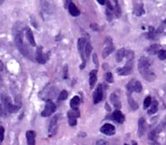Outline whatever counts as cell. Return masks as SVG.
<instances>
[{
	"label": "cell",
	"instance_id": "obj_1",
	"mask_svg": "<svg viewBox=\"0 0 166 145\" xmlns=\"http://www.w3.org/2000/svg\"><path fill=\"white\" fill-rule=\"evenodd\" d=\"M150 62L148 58L141 57L139 59V65H138L139 71L145 80L148 81V82H152V81L155 80L156 75L150 69Z\"/></svg>",
	"mask_w": 166,
	"mask_h": 145
},
{
	"label": "cell",
	"instance_id": "obj_2",
	"mask_svg": "<svg viewBox=\"0 0 166 145\" xmlns=\"http://www.w3.org/2000/svg\"><path fill=\"white\" fill-rule=\"evenodd\" d=\"M126 89H127V94H132V92L133 91L139 93L142 90L141 83L139 81H135L134 79H133L128 83Z\"/></svg>",
	"mask_w": 166,
	"mask_h": 145
},
{
	"label": "cell",
	"instance_id": "obj_3",
	"mask_svg": "<svg viewBox=\"0 0 166 145\" xmlns=\"http://www.w3.org/2000/svg\"><path fill=\"white\" fill-rule=\"evenodd\" d=\"M56 110V104L52 101L48 100L47 103H46V105H45V108L42 110L41 115L43 117H48V116H50L53 113H55Z\"/></svg>",
	"mask_w": 166,
	"mask_h": 145
},
{
	"label": "cell",
	"instance_id": "obj_4",
	"mask_svg": "<svg viewBox=\"0 0 166 145\" xmlns=\"http://www.w3.org/2000/svg\"><path fill=\"white\" fill-rule=\"evenodd\" d=\"M86 44H87V42L84 38H79L78 39V43H77L78 50H79V53H80L81 57H82L83 61V65L81 66L82 69H83L85 65H86V58H85V46H86Z\"/></svg>",
	"mask_w": 166,
	"mask_h": 145
},
{
	"label": "cell",
	"instance_id": "obj_5",
	"mask_svg": "<svg viewBox=\"0 0 166 145\" xmlns=\"http://www.w3.org/2000/svg\"><path fill=\"white\" fill-rule=\"evenodd\" d=\"M58 129V116L52 117L49 126V137H54Z\"/></svg>",
	"mask_w": 166,
	"mask_h": 145
},
{
	"label": "cell",
	"instance_id": "obj_6",
	"mask_svg": "<svg viewBox=\"0 0 166 145\" xmlns=\"http://www.w3.org/2000/svg\"><path fill=\"white\" fill-rule=\"evenodd\" d=\"M133 71V61H127L126 65L122 68H119L117 70V73L119 76H127Z\"/></svg>",
	"mask_w": 166,
	"mask_h": 145
},
{
	"label": "cell",
	"instance_id": "obj_7",
	"mask_svg": "<svg viewBox=\"0 0 166 145\" xmlns=\"http://www.w3.org/2000/svg\"><path fill=\"white\" fill-rule=\"evenodd\" d=\"M3 102H4V104L5 105V107H6V109L8 110V111L10 113L17 112V110H19V108H20V106H16V105L12 104L10 97H6V96H4V97H3Z\"/></svg>",
	"mask_w": 166,
	"mask_h": 145
},
{
	"label": "cell",
	"instance_id": "obj_8",
	"mask_svg": "<svg viewBox=\"0 0 166 145\" xmlns=\"http://www.w3.org/2000/svg\"><path fill=\"white\" fill-rule=\"evenodd\" d=\"M93 104H99L100 101L103 98V89H102V85H99L96 89L94 90L93 94Z\"/></svg>",
	"mask_w": 166,
	"mask_h": 145
},
{
	"label": "cell",
	"instance_id": "obj_9",
	"mask_svg": "<svg viewBox=\"0 0 166 145\" xmlns=\"http://www.w3.org/2000/svg\"><path fill=\"white\" fill-rule=\"evenodd\" d=\"M100 132L107 136H113V134H115V127L113 124L106 123L100 128Z\"/></svg>",
	"mask_w": 166,
	"mask_h": 145
},
{
	"label": "cell",
	"instance_id": "obj_10",
	"mask_svg": "<svg viewBox=\"0 0 166 145\" xmlns=\"http://www.w3.org/2000/svg\"><path fill=\"white\" fill-rule=\"evenodd\" d=\"M107 44V45L105 47V49L103 50V52H102V56H103V58H106L107 56H108L113 51V42H112V39L110 38H107V42H106Z\"/></svg>",
	"mask_w": 166,
	"mask_h": 145
},
{
	"label": "cell",
	"instance_id": "obj_11",
	"mask_svg": "<svg viewBox=\"0 0 166 145\" xmlns=\"http://www.w3.org/2000/svg\"><path fill=\"white\" fill-rule=\"evenodd\" d=\"M145 128H146V123H145V118L144 117L139 118V123H138V135H139V137H141L145 134Z\"/></svg>",
	"mask_w": 166,
	"mask_h": 145
},
{
	"label": "cell",
	"instance_id": "obj_12",
	"mask_svg": "<svg viewBox=\"0 0 166 145\" xmlns=\"http://www.w3.org/2000/svg\"><path fill=\"white\" fill-rule=\"evenodd\" d=\"M36 61L39 64H44L46 63V58H45V55L42 51V47L39 46L37 50H36Z\"/></svg>",
	"mask_w": 166,
	"mask_h": 145
},
{
	"label": "cell",
	"instance_id": "obj_13",
	"mask_svg": "<svg viewBox=\"0 0 166 145\" xmlns=\"http://www.w3.org/2000/svg\"><path fill=\"white\" fill-rule=\"evenodd\" d=\"M26 138L28 145H35L36 142V133L33 130H28L26 132Z\"/></svg>",
	"mask_w": 166,
	"mask_h": 145
},
{
	"label": "cell",
	"instance_id": "obj_14",
	"mask_svg": "<svg viewBox=\"0 0 166 145\" xmlns=\"http://www.w3.org/2000/svg\"><path fill=\"white\" fill-rule=\"evenodd\" d=\"M113 119L119 123H122L124 121V116L120 110H114V112L113 113Z\"/></svg>",
	"mask_w": 166,
	"mask_h": 145
},
{
	"label": "cell",
	"instance_id": "obj_15",
	"mask_svg": "<svg viewBox=\"0 0 166 145\" xmlns=\"http://www.w3.org/2000/svg\"><path fill=\"white\" fill-rule=\"evenodd\" d=\"M110 101H111V103L113 104V105L116 108L117 110H119L121 108V103L119 101V98L116 96V94H114V93L111 94Z\"/></svg>",
	"mask_w": 166,
	"mask_h": 145
},
{
	"label": "cell",
	"instance_id": "obj_16",
	"mask_svg": "<svg viewBox=\"0 0 166 145\" xmlns=\"http://www.w3.org/2000/svg\"><path fill=\"white\" fill-rule=\"evenodd\" d=\"M96 81H97V70H93L89 74V84L91 89H93Z\"/></svg>",
	"mask_w": 166,
	"mask_h": 145
},
{
	"label": "cell",
	"instance_id": "obj_17",
	"mask_svg": "<svg viewBox=\"0 0 166 145\" xmlns=\"http://www.w3.org/2000/svg\"><path fill=\"white\" fill-rule=\"evenodd\" d=\"M25 35H26V38H27V40L29 41V43H30L32 46H36V41H35V38H34L33 33H32L31 30H30V28H27V29H26Z\"/></svg>",
	"mask_w": 166,
	"mask_h": 145
},
{
	"label": "cell",
	"instance_id": "obj_18",
	"mask_svg": "<svg viewBox=\"0 0 166 145\" xmlns=\"http://www.w3.org/2000/svg\"><path fill=\"white\" fill-rule=\"evenodd\" d=\"M133 12L136 16L140 17L145 14V9H144V5L143 4H138L134 6V10Z\"/></svg>",
	"mask_w": 166,
	"mask_h": 145
},
{
	"label": "cell",
	"instance_id": "obj_19",
	"mask_svg": "<svg viewBox=\"0 0 166 145\" xmlns=\"http://www.w3.org/2000/svg\"><path fill=\"white\" fill-rule=\"evenodd\" d=\"M67 8H68V11H69V13H70L72 16L77 17L81 14V12H80L79 9L77 8V6L75 5V4H73V3H72V4H70V5H69V6H68Z\"/></svg>",
	"mask_w": 166,
	"mask_h": 145
},
{
	"label": "cell",
	"instance_id": "obj_20",
	"mask_svg": "<svg viewBox=\"0 0 166 145\" xmlns=\"http://www.w3.org/2000/svg\"><path fill=\"white\" fill-rule=\"evenodd\" d=\"M127 95H128V104H129L130 108L133 110H137L139 109V104L136 103V101L133 98L132 94H127Z\"/></svg>",
	"mask_w": 166,
	"mask_h": 145
},
{
	"label": "cell",
	"instance_id": "obj_21",
	"mask_svg": "<svg viewBox=\"0 0 166 145\" xmlns=\"http://www.w3.org/2000/svg\"><path fill=\"white\" fill-rule=\"evenodd\" d=\"M159 50H160V45L156 44L150 45L148 48V50H147V51H148V53L150 55H156V54H158Z\"/></svg>",
	"mask_w": 166,
	"mask_h": 145
},
{
	"label": "cell",
	"instance_id": "obj_22",
	"mask_svg": "<svg viewBox=\"0 0 166 145\" xmlns=\"http://www.w3.org/2000/svg\"><path fill=\"white\" fill-rule=\"evenodd\" d=\"M150 109L148 110V114H149V115H153V114H155V113L158 111V101L154 100L153 102H151V104H150Z\"/></svg>",
	"mask_w": 166,
	"mask_h": 145
},
{
	"label": "cell",
	"instance_id": "obj_23",
	"mask_svg": "<svg viewBox=\"0 0 166 145\" xmlns=\"http://www.w3.org/2000/svg\"><path fill=\"white\" fill-rule=\"evenodd\" d=\"M79 105H80V97L78 96H75V97H74L71 99L70 106H71L72 109H78Z\"/></svg>",
	"mask_w": 166,
	"mask_h": 145
},
{
	"label": "cell",
	"instance_id": "obj_24",
	"mask_svg": "<svg viewBox=\"0 0 166 145\" xmlns=\"http://www.w3.org/2000/svg\"><path fill=\"white\" fill-rule=\"evenodd\" d=\"M124 54H125V50H124V48L120 49V50H119L117 51L116 60L118 63H120V62L123 60V58L124 57Z\"/></svg>",
	"mask_w": 166,
	"mask_h": 145
},
{
	"label": "cell",
	"instance_id": "obj_25",
	"mask_svg": "<svg viewBox=\"0 0 166 145\" xmlns=\"http://www.w3.org/2000/svg\"><path fill=\"white\" fill-rule=\"evenodd\" d=\"M92 50H93V47H92L91 44L90 43H87L86 46H85V57H87V58L89 57V56L91 55Z\"/></svg>",
	"mask_w": 166,
	"mask_h": 145
},
{
	"label": "cell",
	"instance_id": "obj_26",
	"mask_svg": "<svg viewBox=\"0 0 166 145\" xmlns=\"http://www.w3.org/2000/svg\"><path fill=\"white\" fill-rule=\"evenodd\" d=\"M124 56L127 58V61H133L134 57V52L133 50H125Z\"/></svg>",
	"mask_w": 166,
	"mask_h": 145
},
{
	"label": "cell",
	"instance_id": "obj_27",
	"mask_svg": "<svg viewBox=\"0 0 166 145\" xmlns=\"http://www.w3.org/2000/svg\"><path fill=\"white\" fill-rule=\"evenodd\" d=\"M67 115H70V116H74V117H75V118H77V117H80V116H81L80 111H79V110H78V109H73L72 110H70L69 112L67 113Z\"/></svg>",
	"mask_w": 166,
	"mask_h": 145
},
{
	"label": "cell",
	"instance_id": "obj_28",
	"mask_svg": "<svg viewBox=\"0 0 166 145\" xmlns=\"http://www.w3.org/2000/svg\"><path fill=\"white\" fill-rule=\"evenodd\" d=\"M158 56L160 60H165V59H166L165 50H159L158 52Z\"/></svg>",
	"mask_w": 166,
	"mask_h": 145
},
{
	"label": "cell",
	"instance_id": "obj_29",
	"mask_svg": "<svg viewBox=\"0 0 166 145\" xmlns=\"http://www.w3.org/2000/svg\"><path fill=\"white\" fill-rule=\"evenodd\" d=\"M67 116H68V123H69V125L70 126H75L76 123H77V120H76L77 118H75V117L70 116V115H67Z\"/></svg>",
	"mask_w": 166,
	"mask_h": 145
},
{
	"label": "cell",
	"instance_id": "obj_30",
	"mask_svg": "<svg viewBox=\"0 0 166 145\" xmlns=\"http://www.w3.org/2000/svg\"><path fill=\"white\" fill-rule=\"evenodd\" d=\"M67 97V92L66 90H62L59 94L58 101H64V100H66Z\"/></svg>",
	"mask_w": 166,
	"mask_h": 145
},
{
	"label": "cell",
	"instance_id": "obj_31",
	"mask_svg": "<svg viewBox=\"0 0 166 145\" xmlns=\"http://www.w3.org/2000/svg\"><path fill=\"white\" fill-rule=\"evenodd\" d=\"M156 36V32L154 30V28L152 26H150L149 28V33H148V38L150 39H153Z\"/></svg>",
	"mask_w": 166,
	"mask_h": 145
},
{
	"label": "cell",
	"instance_id": "obj_32",
	"mask_svg": "<svg viewBox=\"0 0 166 145\" xmlns=\"http://www.w3.org/2000/svg\"><path fill=\"white\" fill-rule=\"evenodd\" d=\"M105 78H106V81H107V83H112L113 82V74H112L111 72L106 73V75H105Z\"/></svg>",
	"mask_w": 166,
	"mask_h": 145
},
{
	"label": "cell",
	"instance_id": "obj_33",
	"mask_svg": "<svg viewBox=\"0 0 166 145\" xmlns=\"http://www.w3.org/2000/svg\"><path fill=\"white\" fill-rule=\"evenodd\" d=\"M151 104V97H145V101H144V109H147Z\"/></svg>",
	"mask_w": 166,
	"mask_h": 145
},
{
	"label": "cell",
	"instance_id": "obj_34",
	"mask_svg": "<svg viewBox=\"0 0 166 145\" xmlns=\"http://www.w3.org/2000/svg\"><path fill=\"white\" fill-rule=\"evenodd\" d=\"M4 137V129L3 127H0V143L3 142Z\"/></svg>",
	"mask_w": 166,
	"mask_h": 145
},
{
	"label": "cell",
	"instance_id": "obj_35",
	"mask_svg": "<svg viewBox=\"0 0 166 145\" xmlns=\"http://www.w3.org/2000/svg\"><path fill=\"white\" fill-rule=\"evenodd\" d=\"M93 63H94V65H96L97 67L99 66V60H98V57H97V55L94 53L93 54Z\"/></svg>",
	"mask_w": 166,
	"mask_h": 145
},
{
	"label": "cell",
	"instance_id": "obj_36",
	"mask_svg": "<svg viewBox=\"0 0 166 145\" xmlns=\"http://www.w3.org/2000/svg\"><path fill=\"white\" fill-rule=\"evenodd\" d=\"M63 77L64 79H67L68 77V73H67V65L64 66V70H63Z\"/></svg>",
	"mask_w": 166,
	"mask_h": 145
},
{
	"label": "cell",
	"instance_id": "obj_37",
	"mask_svg": "<svg viewBox=\"0 0 166 145\" xmlns=\"http://www.w3.org/2000/svg\"><path fill=\"white\" fill-rule=\"evenodd\" d=\"M96 145H108V143L104 140H99V141H97Z\"/></svg>",
	"mask_w": 166,
	"mask_h": 145
},
{
	"label": "cell",
	"instance_id": "obj_38",
	"mask_svg": "<svg viewBox=\"0 0 166 145\" xmlns=\"http://www.w3.org/2000/svg\"><path fill=\"white\" fill-rule=\"evenodd\" d=\"M72 1H73V0H66V2H65V7H66V8H67V7L69 6L70 4H72Z\"/></svg>",
	"mask_w": 166,
	"mask_h": 145
},
{
	"label": "cell",
	"instance_id": "obj_39",
	"mask_svg": "<svg viewBox=\"0 0 166 145\" xmlns=\"http://www.w3.org/2000/svg\"><path fill=\"white\" fill-rule=\"evenodd\" d=\"M161 125L163 126V128H164V129H165L166 128V116H165V119H164L163 122H161Z\"/></svg>",
	"mask_w": 166,
	"mask_h": 145
},
{
	"label": "cell",
	"instance_id": "obj_40",
	"mask_svg": "<svg viewBox=\"0 0 166 145\" xmlns=\"http://www.w3.org/2000/svg\"><path fill=\"white\" fill-rule=\"evenodd\" d=\"M150 145H160L155 140H150Z\"/></svg>",
	"mask_w": 166,
	"mask_h": 145
},
{
	"label": "cell",
	"instance_id": "obj_41",
	"mask_svg": "<svg viewBox=\"0 0 166 145\" xmlns=\"http://www.w3.org/2000/svg\"><path fill=\"white\" fill-rule=\"evenodd\" d=\"M99 4H100V5H105V3H106V1L105 0H96Z\"/></svg>",
	"mask_w": 166,
	"mask_h": 145
},
{
	"label": "cell",
	"instance_id": "obj_42",
	"mask_svg": "<svg viewBox=\"0 0 166 145\" xmlns=\"http://www.w3.org/2000/svg\"><path fill=\"white\" fill-rule=\"evenodd\" d=\"M3 69V64L1 63V61H0V70H2Z\"/></svg>",
	"mask_w": 166,
	"mask_h": 145
},
{
	"label": "cell",
	"instance_id": "obj_43",
	"mask_svg": "<svg viewBox=\"0 0 166 145\" xmlns=\"http://www.w3.org/2000/svg\"><path fill=\"white\" fill-rule=\"evenodd\" d=\"M113 1H114V3L116 4V6L117 5H119V4H118V0H113Z\"/></svg>",
	"mask_w": 166,
	"mask_h": 145
},
{
	"label": "cell",
	"instance_id": "obj_44",
	"mask_svg": "<svg viewBox=\"0 0 166 145\" xmlns=\"http://www.w3.org/2000/svg\"><path fill=\"white\" fill-rule=\"evenodd\" d=\"M133 145H138V143H137L136 142H134V141H133Z\"/></svg>",
	"mask_w": 166,
	"mask_h": 145
},
{
	"label": "cell",
	"instance_id": "obj_45",
	"mask_svg": "<svg viewBox=\"0 0 166 145\" xmlns=\"http://www.w3.org/2000/svg\"><path fill=\"white\" fill-rule=\"evenodd\" d=\"M4 3V0H0V5Z\"/></svg>",
	"mask_w": 166,
	"mask_h": 145
},
{
	"label": "cell",
	"instance_id": "obj_46",
	"mask_svg": "<svg viewBox=\"0 0 166 145\" xmlns=\"http://www.w3.org/2000/svg\"><path fill=\"white\" fill-rule=\"evenodd\" d=\"M165 24H166V19H165Z\"/></svg>",
	"mask_w": 166,
	"mask_h": 145
},
{
	"label": "cell",
	"instance_id": "obj_47",
	"mask_svg": "<svg viewBox=\"0 0 166 145\" xmlns=\"http://www.w3.org/2000/svg\"><path fill=\"white\" fill-rule=\"evenodd\" d=\"M124 145H128V144H124Z\"/></svg>",
	"mask_w": 166,
	"mask_h": 145
}]
</instances>
